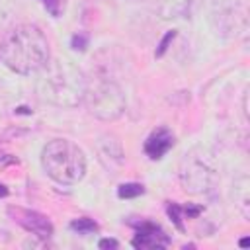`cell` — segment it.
<instances>
[{"instance_id":"cell-1","label":"cell","mask_w":250,"mask_h":250,"mask_svg":"<svg viewBox=\"0 0 250 250\" xmlns=\"http://www.w3.org/2000/svg\"><path fill=\"white\" fill-rule=\"evenodd\" d=\"M49 57V41L35 23L14 25L0 41V62L21 76L43 70Z\"/></svg>"},{"instance_id":"cell-2","label":"cell","mask_w":250,"mask_h":250,"mask_svg":"<svg viewBox=\"0 0 250 250\" xmlns=\"http://www.w3.org/2000/svg\"><path fill=\"white\" fill-rule=\"evenodd\" d=\"M41 166L61 186H74L86 176V156L70 139H53L43 146Z\"/></svg>"},{"instance_id":"cell-3","label":"cell","mask_w":250,"mask_h":250,"mask_svg":"<svg viewBox=\"0 0 250 250\" xmlns=\"http://www.w3.org/2000/svg\"><path fill=\"white\" fill-rule=\"evenodd\" d=\"M88 111L102 119V121H113L125 111V94L121 86L109 78L104 70L92 72L88 78H84V98Z\"/></svg>"},{"instance_id":"cell-4","label":"cell","mask_w":250,"mask_h":250,"mask_svg":"<svg viewBox=\"0 0 250 250\" xmlns=\"http://www.w3.org/2000/svg\"><path fill=\"white\" fill-rule=\"evenodd\" d=\"M45 78H41L43 96L57 105L74 107L84 98V76L68 62L45 64Z\"/></svg>"},{"instance_id":"cell-5","label":"cell","mask_w":250,"mask_h":250,"mask_svg":"<svg viewBox=\"0 0 250 250\" xmlns=\"http://www.w3.org/2000/svg\"><path fill=\"white\" fill-rule=\"evenodd\" d=\"M248 0H209V23L217 37L234 39L248 29Z\"/></svg>"},{"instance_id":"cell-6","label":"cell","mask_w":250,"mask_h":250,"mask_svg":"<svg viewBox=\"0 0 250 250\" xmlns=\"http://www.w3.org/2000/svg\"><path fill=\"white\" fill-rule=\"evenodd\" d=\"M180 182H182L184 189H188L191 193H203L211 188L213 170L205 164V160H201L193 154H186L182 168H180Z\"/></svg>"},{"instance_id":"cell-7","label":"cell","mask_w":250,"mask_h":250,"mask_svg":"<svg viewBox=\"0 0 250 250\" xmlns=\"http://www.w3.org/2000/svg\"><path fill=\"white\" fill-rule=\"evenodd\" d=\"M8 215L12 217L14 223H18L21 229H25L27 232L35 234L41 240L51 238L53 234V223L39 211L33 209H25V207H8Z\"/></svg>"},{"instance_id":"cell-8","label":"cell","mask_w":250,"mask_h":250,"mask_svg":"<svg viewBox=\"0 0 250 250\" xmlns=\"http://www.w3.org/2000/svg\"><path fill=\"white\" fill-rule=\"evenodd\" d=\"M96 148H98V158H100V162H102L107 170L115 172V170H119V168L123 166V162H125V152H123L121 143H119L113 135H102V137L98 139V143H96Z\"/></svg>"},{"instance_id":"cell-9","label":"cell","mask_w":250,"mask_h":250,"mask_svg":"<svg viewBox=\"0 0 250 250\" xmlns=\"http://www.w3.org/2000/svg\"><path fill=\"white\" fill-rule=\"evenodd\" d=\"M133 248L137 250H146V248H166L170 244V236L154 223L145 221L141 223V227L137 229L135 238L131 240Z\"/></svg>"},{"instance_id":"cell-10","label":"cell","mask_w":250,"mask_h":250,"mask_svg":"<svg viewBox=\"0 0 250 250\" xmlns=\"http://www.w3.org/2000/svg\"><path fill=\"white\" fill-rule=\"evenodd\" d=\"M176 143V137L172 135L170 129L166 127H158L154 129L146 141H145V154L150 158V160H160Z\"/></svg>"},{"instance_id":"cell-11","label":"cell","mask_w":250,"mask_h":250,"mask_svg":"<svg viewBox=\"0 0 250 250\" xmlns=\"http://www.w3.org/2000/svg\"><path fill=\"white\" fill-rule=\"evenodd\" d=\"M141 2H150L152 10L164 20L186 18L191 10V0H141Z\"/></svg>"},{"instance_id":"cell-12","label":"cell","mask_w":250,"mask_h":250,"mask_svg":"<svg viewBox=\"0 0 250 250\" xmlns=\"http://www.w3.org/2000/svg\"><path fill=\"white\" fill-rule=\"evenodd\" d=\"M68 227H70V230H74V232H78V234H82V236H88V234H94V232H98V230H100L98 223H96V221H92V219H88V217L74 219Z\"/></svg>"},{"instance_id":"cell-13","label":"cell","mask_w":250,"mask_h":250,"mask_svg":"<svg viewBox=\"0 0 250 250\" xmlns=\"http://www.w3.org/2000/svg\"><path fill=\"white\" fill-rule=\"evenodd\" d=\"M143 193H145V186L137 184V182H127V184H121L117 188V197H121V199H133V197H139Z\"/></svg>"},{"instance_id":"cell-14","label":"cell","mask_w":250,"mask_h":250,"mask_svg":"<svg viewBox=\"0 0 250 250\" xmlns=\"http://www.w3.org/2000/svg\"><path fill=\"white\" fill-rule=\"evenodd\" d=\"M166 213H168V217H170V221L176 225V229L178 230H184V223H182V215H184V211H182V207L178 205V203H168L166 205Z\"/></svg>"},{"instance_id":"cell-15","label":"cell","mask_w":250,"mask_h":250,"mask_svg":"<svg viewBox=\"0 0 250 250\" xmlns=\"http://www.w3.org/2000/svg\"><path fill=\"white\" fill-rule=\"evenodd\" d=\"M43 8L53 16V18H61V14L64 12V4L66 0H41Z\"/></svg>"},{"instance_id":"cell-16","label":"cell","mask_w":250,"mask_h":250,"mask_svg":"<svg viewBox=\"0 0 250 250\" xmlns=\"http://www.w3.org/2000/svg\"><path fill=\"white\" fill-rule=\"evenodd\" d=\"M88 41H90V35L84 33V31H78V33H74V35L70 37V47H72L74 51H86Z\"/></svg>"},{"instance_id":"cell-17","label":"cell","mask_w":250,"mask_h":250,"mask_svg":"<svg viewBox=\"0 0 250 250\" xmlns=\"http://www.w3.org/2000/svg\"><path fill=\"white\" fill-rule=\"evenodd\" d=\"M176 37V29H170V31H166V35L162 37V41H160V45H158V49H156V57H162L166 51H168V45H170V41Z\"/></svg>"},{"instance_id":"cell-18","label":"cell","mask_w":250,"mask_h":250,"mask_svg":"<svg viewBox=\"0 0 250 250\" xmlns=\"http://www.w3.org/2000/svg\"><path fill=\"white\" fill-rule=\"evenodd\" d=\"M10 164H18V158L0 150V168H6V166H10Z\"/></svg>"},{"instance_id":"cell-19","label":"cell","mask_w":250,"mask_h":250,"mask_svg":"<svg viewBox=\"0 0 250 250\" xmlns=\"http://www.w3.org/2000/svg\"><path fill=\"white\" fill-rule=\"evenodd\" d=\"M182 211H184L188 217H191V219H193V217H197V215H199L203 209H201L199 205H191V203H188L186 207H182Z\"/></svg>"},{"instance_id":"cell-20","label":"cell","mask_w":250,"mask_h":250,"mask_svg":"<svg viewBox=\"0 0 250 250\" xmlns=\"http://www.w3.org/2000/svg\"><path fill=\"white\" fill-rule=\"evenodd\" d=\"M98 246H100L102 250H105V248H119V242H117L115 238H102V240L98 242Z\"/></svg>"},{"instance_id":"cell-21","label":"cell","mask_w":250,"mask_h":250,"mask_svg":"<svg viewBox=\"0 0 250 250\" xmlns=\"http://www.w3.org/2000/svg\"><path fill=\"white\" fill-rule=\"evenodd\" d=\"M6 18H8V12L4 10V2L0 0V23H2V21H4Z\"/></svg>"},{"instance_id":"cell-22","label":"cell","mask_w":250,"mask_h":250,"mask_svg":"<svg viewBox=\"0 0 250 250\" xmlns=\"http://www.w3.org/2000/svg\"><path fill=\"white\" fill-rule=\"evenodd\" d=\"M8 195V188L4 184H0V197H6Z\"/></svg>"},{"instance_id":"cell-23","label":"cell","mask_w":250,"mask_h":250,"mask_svg":"<svg viewBox=\"0 0 250 250\" xmlns=\"http://www.w3.org/2000/svg\"><path fill=\"white\" fill-rule=\"evenodd\" d=\"M248 242H250V238H248V236H244V238L240 240V246H242V248H246V246H248Z\"/></svg>"}]
</instances>
